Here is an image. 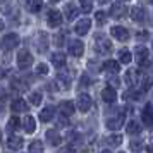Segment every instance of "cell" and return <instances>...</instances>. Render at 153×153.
I'll return each instance as SVG.
<instances>
[{
    "label": "cell",
    "instance_id": "cell-1",
    "mask_svg": "<svg viewBox=\"0 0 153 153\" xmlns=\"http://www.w3.org/2000/svg\"><path fill=\"white\" fill-rule=\"evenodd\" d=\"M33 64V55L29 53L28 50H21L19 53H17V65H19V69H28L29 65Z\"/></svg>",
    "mask_w": 153,
    "mask_h": 153
},
{
    "label": "cell",
    "instance_id": "cell-2",
    "mask_svg": "<svg viewBox=\"0 0 153 153\" xmlns=\"http://www.w3.org/2000/svg\"><path fill=\"white\" fill-rule=\"evenodd\" d=\"M97 52L98 53H110L112 52V43L107 40V38H103V36H98L97 38Z\"/></svg>",
    "mask_w": 153,
    "mask_h": 153
},
{
    "label": "cell",
    "instance_id": "cell-3",
    "mask_svg": "<svg viewBox=\"0 0 153 153\" xmlns=\"http://www.w3.org/2000/svg\"><path fill=\"white\" fill-rule=\"evenodd\" d=\"M76 103H77V108L81 112H88L91 108V97L86 95V93H81V95L77 97Z\"/></svg>",
    "mask_w": 153,
    "mask_h": 153
},
{
    "label": "cell",
    "instance_id": "cell-4",
    "mask_svg": "<svg viewBox=\"0 0 153 153\" xmlns=\"http://www.w3.org/2000/svg\"><path fill=\"white\" fill-rule=\"evenodd\" d=\"M136 62L139 65H150V57H148V50L145 47H138L136 48Z\"/></svg>",
    "mask_w": 153,
    "mask_h": 153
},
{
    "label": "cell",
    "instance_id": "cell-5",
    "mask_svg": "<svg viewBox=\"0 0 153 153\" xmlns=\"http://www.w3.org/2000/svg\"><path fill=\"white\" fill-rule=\"evenodd\" d=\"M110 33L115 40H119V42H126V40L129 38V31L126 28H122V26H114V28L110 29Z\"/></svg>",
    "mask_w": 153,
    "mask_h": 153
},
{
    "label": "cell",
    "instance_id": "cell-6",
    "mask_svg": "<svg viewBox=\"0 0 153 153\" xmlns=\"http://www.w3.org/2000/svg\"><path fill=\"white\" fill-rule=\"evenodd\" d=\"M17 45H19V36L16 35V33H9V35L4 36V47L7 50L16 48Z\"/></svg>",
    "mask_w": 153,
    "mask_h": 153
},
{
    "label": "cell",
    "instance_id": "cell-7",
    "mask_svg": "<svg viewBox=\"0 0 153 153\" xmlns=\"http://www.w3.org/2000/svg\"><path fill=\"white\" fill-rule=\"evenodd\" d=\"M47 19H48V26H52V28H57L62 24V14L59 10H50Z\"/></svg>",
    "mask_w": 153,
    "mask_h": 153
},
{
    "label": "cell",
    "instance_id": "cell-8",
    "mask_svg": "<svg viewBox=\"0 0 153 153\" xmlns=\"http://www.w3.org/2000/svg\"><path fill=\"white\" fill-rule=\"evenodd\" d=\"M126 12H127V7H126L122 2H115V4L112 5V9H110V16L112 17H115V19L122 17Z\"/></svg>",
    "mask_w": 153,
    "mask_h": 153
},
{
    "label": "cell",
    "instance_id": "cell-9",
    "mask_svg": "<svg viewBox=\"0 0 153 153\" xmlns=\"http://www.w3.org/2000/svg\"><path fill=\"white\" fill-rule=\"evenodd\" d=\"M139 81H141V74H139L138 69L127 71V74H126V83L129 84V86H136Z\"/></svg>",
    "mask_w": 153,
    "mask_h": 153
},
{
    "label": "cell",
    "instance_id": "cell-10",
    "mask_svg": "<svg viewBox=\"0 0 153 153\" xmlns=\"http://www.w3.org/2000/svg\"><path fill=\"white\" fill-rule=\"evenodd\" d=\"M91 28V21L90 19H81V21H77V24L74 26V31H76L77 35H86Z\"/></svg>",
    "mask_w": 153,
    "mask_h": 153
},
{
    "label": "cell",
    "instance_id": "cell-11",
    "mask_svg": "<svg viewBox=\"0 0 153 153\" xmlns=\"http://www.w3.org/2000/svg\"><path fill=\"white\" fill-rule=\"evenodd\" d=\"M47 141H48L52 146H57V145L62 143V138H60V134H59L57 129H48V131H47Z\"/></svg>",
    "mask_w": 153,
    "mask_h": 153
},
{
    "label": "cell",
    "instance_id": "cell-12",
    "mask_svg": "<svg viewBox=\"0 0 153 153\" xmlns=\"http://www.w3.org/2000/svg\"><path fill=\"white\" fill-rule=\"evenodd\" d=\"M122 124H124V115L122 114H117L115 117H112L107 120V127L108 129H120Z\"/></svg>",
    "mask_w": 153,
    "mask_h": 153
},
{
    "label": "cell",
    "instance_id": "cell-13",
    "mask_svg": "<svg viewBox=\"0 0 153 153\" xmlns=\"http://www.w3.org/2000/svg\"><path fill=\"white\" fill-rule=\"evenodd\" d=\"M83 52H84V45L81 42H71V45H69V53L72 57H81L83 55Z\"/></svg>",
    "mask_w": 153,
    "mask_h": 153
},
{
    "label": "cell",
    "instance_id": "cell-14",
    "mask_svg": "<svg viewBox=\"0 0 153 153\" xmlns=\"http://www.w3.org/2000/svg\"><path fill=\"white\" fill-rule=\"evenodd\" d=\"M102 100H103L105 103H114L117 100L115 90L114 88H103V91H102Z\"/></svg>",
    "mask_w": 153,
    "mask_h": 153
},
{
    "label": "cell",
    "instance_id": "cell-15",
    "mask_svg": "<svg viewBox=\"0 0 153 153\" xmlns=\"http://www.w3.org/2000/svg\"><path fill=\"white\" fill-rule=\"evenodd\" d=\"M141 120L145 122V126H148V127H153V110L150 105H146L145 110H143V114H141Z\"/></svg>",
    "mask_w": 153,
    "mask_h": 153
},
{
    "label": "cell",
    "instance_id": "cell-16",
    "mask_svg": "<svg viewBox=\"0 0 153 153\" xmlns=\"http://www.w3.org/2000/svg\"><path fill=\"white\" fill-rule=\"evenodd\" d=\"M7 146L10 150H21L22 146H24V139L21 136H10L7 139Z\"/></svg>",
    "mask_w": 153,
    "mask_h": 153
},
{
    "label": "cell",
    "instance_id": "cell-17",
    "mask_svg": "<svg viewBox=\"0 0 153 153\" xmlns=\"http://www.w3.org/2000/svg\"><path fill=\"white\" fill-rule=\"evenodd\" d=\"M59 110H60V114H62L64 117H69V115H72L74 114V103L72 102H62L60 103V107H59Z\"/></svg>",
    "mask_w": 153,
    "mask_h": 153
},
{
    "label": "cell",
    "instance_id": "cell-18",
    "mask_svg": "<svg viewBox=\"0 0 153 153\" xmlns=\"http://www.w3.org/2000/svg\"><path fill=\"white\" fill-rule=\"evenodd\" d=\"M22 127H24V131L28 132V134L35 132V129H36V122H35V119L31 117V115H26V117L22 119Z\"/></svg>",
    "mask_w": 153,
    "mask_h": 153
},
{
    "label": "cell",
    "instance_id": "cell-19",
    "mask_svg": "<svg viewBox=\"0 0 153 153\" xmlns=\"http://www.w3.org/2000/svg\"><path fill=\"white\" fill-rule=\"evenodd\" d=\"M53 114H55V108L53 107H45L42 112H40V120L42 122H50L53 119Z\"/></svg>",
    "mask_w": 153,
    "mask_h": 153
},
{
    "label": "cell",
    "instance_id": "cell-20",
    "mask_svg": "<svg viewBox=\"0 0 153 153\" xmlns=\"http://www.w3.org/2000/svg\"><path fill=\"white\" fill-rule=\"evenodd\" d=\"M131 19L136 21V22H143L145 21V10H143L141 7H138V5L132 7L131 9Z\"/></svg>",
    "mask_w": 153,
    "mask_h": 153
},
{
    "label": "cell",
    "instance_id": "cell-21",
    "mask_svg": "<svg viewBox=\"0 0 153 153\" xmlns=\"http://www.w3.org/2000/svg\"><path fill=\"white\" fill-rule=\"evenodd\" d=\"M64 12H65V17H67L69 21H72V19H76V17H77V14H79V9H77L76 5H72V4H67Z\"/></svg>",
    "mask_w": 153,
    "mask_h": 153
},
{
    "label": "cell",
    "instance_id": "cell-22",
    "mask_svg": "<svg viewBox=\"0 0 153 153\" xmlns=\"http://www.w3.org/2000/svg\"><path fill=\"white\" fill-rule=\"evenodd\" d=\"M12 110L14 112H26L28 110V103H26V100H22V98H17L12 102Z\"/></svg>",
    "mask_w": 153,
    "mask_h": 153
},
{
    "label": "cell",
    "instance_id": "cell-23",
    "mask_svg": "<svg viewBox=\"0 0 153 153\" xmlns=\"http://www.w3.org/2000/svg\"><path fill=\"white\" fill-rule=\"evenodd\" d=\"M52 64L55 65V67H62L64 64H65V55H64L62 52H57L52 55Z\"/></svg>",
    "mask_w": 153,
    "mask_h": 153
},
{
    "label": "cell",
    "instance_id": "cell-24",
    "mask_svg": "<svg viewBox=\"0 0 153 153\" xmlns=\"http://www.w3.org/2000/svg\"><path fill=\"white\" fill-rule=\"evenodd\" d=\"M119 69H120V65H119L117 60H107V62L103 64V71H108V72H119Z\"/></svg>",
    "mask_w": 153,
    "mask_h": 153
},
{
    "label": "cell",
    "instance_id": "cell-25",
    "mask_svg": "<svg viewBox=\"0 0 153 153\" xmlns=\"http://www.w3.org/2000/svg\"><path fill=\"white\" fill-rule=\"evenodd\" d=\"M29 153H43V143L40 139H35L29 145Z\"/></svg>",
    "mask_w": 153,
    "mask_h": 153
},
{
    "label": "cell",
    "instance_id": "cell-26",
    "mask_svg": "<svg viewBox=\"0 0 153 153\" xmlns=\"http://www.w3.org/2000/svg\"><path fill=\"white\" fill-rule=\"evenodd\" d=\"M57 81H59V83H62L64 90H65V88H69V84H71V77H69V74H67V72H59Z\"/></svg>",
    "mask_w": 153,
    "mask_h": 153
},
{
    "label": "cell",
    "instance_id": "cell-27",
    "mask_svg": "<svg viewBox=\"0 0 153 153\" xmlns=\"http://www.w3.org/2000/svg\"><path fill=\"white\" fill-rule=\"evenodd\" d=\"M26 5L31 12H38L42 9V0H26Z\"/></svg>",
    "mask_w": 153,
    "mask_h": 153
},
{
    "label": "cell",
    "instance_id": "cell-28",
    "mask_svg": "<svg viewBox=\"0 0 153 153\" xmlns=\"http://www.w3.org/2000/svg\"><path fill=\"white\" fill-rule=\"evenodd\" d=\"M120 143H122V136L120 134H110L107 138V145H110V146H119Z\"/></svg>",
    "mask_w": 153,
    "mask_h": 153
},
{
    "label": "cell",
    "instance_id": "cell-29",
    "mask_svg": "<svg viewBox=\"0 0 153 153\" xmlns=\"http://www.w3.org/2000/svg\"><path fill=\"white\" fill-rule=\"evenodd\" d=\"M119 60L122 64H129L132 60V55H131V52H127V50H122L120 53H119Z\"/></svg>",
    "mask_w": 153,
    "mask_h": 153
},
{
    "label": "cell",
    "instance_id": "cell-30",
    "mask_svg": "<svg viewBox=\"0 0 153 153\" xmlns=\"http://www.w3.org/2000/svg\"><path fill=\"white\" fill-rule=\"evenodd\" d=\"M19 124H21V122H19V119H17V117H12V119L7 122V131H9V132H14L16 129L19 127Z\"/></svg>",
    "mask_w": 153,
    "mask_h": 153
},
{
    "label": "cell",
    "instance_id": "cell-31",
    "mask_svg": "<svg viewBox=\"0 0 153 153\" xmlns=\"http://www.w3.org/2000/svg\"><path fill=\"white\" fill-rule=\"evenodd\" d=\"M139 131H141V127H139V124L136 120H131V122L127 124V132H129V134H138Z\"/></svg>",
    "mask_w": 153,
    "mask_h": 153
},
{
    "label": "cell",
    "instance_id": "cell-32",
    "mask_svg": "<svg viewBox=\"0 0 153 153\" xmlns=\"http://www.w3.org/2000/svg\"><path fill=\"white\" fill-rule=\"evenodd\" d=\"M79 4H81V10L83 12H91V9H93V2L91 0H79Z\"/></svg>",
    "mask_w": 153,
    "mask_h": 153
},
{
    "label": "cell",
    "instance_id": "cell-33",
    "mask_svg": "<svg viewBox=\"0 0 153 153\" xmlns=\"http://www.w3.org/2000/svg\"><path fill=\"white\" fill-rule=\"evenodd\" d=\"M29 102L33 105H40V102H42V93H40V91L31 93V95H29Z\"/></svg>",
    "mask_w": 153,
    "mask_h": 153
},
{
    "label": "cell",
    "instance_id": "cell-34",
    "mask_svg": "<svg viewBox=\"0 0 153 153\" xmlns=\"http://www.w3.org/2000/svg\"><path fill=\"white\" fill-rule=\"evenodd\" d=\"M36 74H42V76L48 74V65L47 64H38L36 65Z\"/></svg>",
    "mask_w": 153,
    "mask_h": 153
},
{
    "label": "cell",
    "instance_id": "cell-35",
    "mask_svg": "<svg viewBox=\"0 0 153 153\" xmlns=\"http://www.w3.org/2000/svg\"><path fill=\"white\" fill-rule=\"evenodd\" d=\"M131 150L132 152H141L143 150V145H141V141H138V139H134V141H131Z\"/></svg>",
    "mask_w": 153,
    "mask_h": 153
},
{
    "label": "cell",
    "instance_id": "cell-36",
    "mask_svg": "<svg viewBox=\"0 0 153 153\" xmlns=\"http://www.w3.org/2000/svg\"><path fill=\"white\" fill-rule=\"evenodd\" d=\"M152 84H153V79H152V77H145V79H143V84H141L143 91L150 90V88H152Z\"/></svg>",
    "mask_w": 153,
    "mask_h": 153
},
{
    "label": "cell",
    "instance_id": "cell-37",
    "mask_svg": "<svg viewBox=\"0 0 153 153\" xmlns=\"http://www.w3.org/2000/svg\"><path fill=\"white\" fill-rule=\"evenodd\" d=\"M10 2H12V0H4V2L0 4V10H2V12H5V14L10 12V7H9V4H10Z\"/></svg>",
    "mask_w": 153,
    "mask_h": 153
},
{
    "label": "cell",
    "instance_id": "cell-38",
    "mask_svg": "<svg viewBox=\"0 0 153 153\" xmlns=\"http://www.w3.org/2000/svg\"><path fill=\"white\" fill-rule=\"evenodd\" d=\"M105 17H107V16H105V12H102V10H100V12H97V14H95V19H97V22H98V24H103V22L107 21Z\"/></svg>",
    "mask_w": 153,
    "mask_h": 153
},
{
    "label": "cell",
    "instance_id": "cell-39",
    "mask_svg": "<svg viewBox=\"0 0 153 153\" xmlns=\"http://www.w3.org/2000/svg\"><path fill=\"white\" fill-rule=\"evenodd\" d=\"M53 43H55L57 47H60V45H62V43H64V35H62V33H57V35L53 36Z\"/></svg>",
    "mask_w": 153,
    "mask_h": 153
},
{
    "label": "cell",
    "instance_id": "cell-40",
    "mask_svg": "<svg viewBox=\"0 0 153 153\" xmlns=\"http://www.w3.org/2000/svg\"><path fill=\"white\" fill-rule=\"evenodd\" d=\"M59 153H74V150H72V146H62Z\"/></svg>",
    "mask_w": 153,
    "mask_h": 153
},
{
    "label": "cell",
    "instance_id": "cell-41",
    "mask_svg": "<svg viewBox=\"0 0 153 153\" xmlns=\"http://www.w3.org/2000/svg\"><path fill=\"white\" fill-rule=\"evenodd\" d=\"M84 84H90V77L86 74H83V77H81V86H84Z\"/></svg>",
    "mask_w": 153,
    "mask_h": 153
},
{
    "label": "cell",
    "instance_id": "cell-42",
    "mask_svg": "<svg viewBox=\"0 0 153 153\" xmlns=\"http://www.w3.org/2000/svg\"><path fill=\"white\" fill-rule=\"evenodd\" d=\"M138 38H139V40H141V38H143V40H145V38H146V31H143V35H141V33H139V35H138Z\"/></svg>",
    "mask_w": 153,
    "mask_h": 153
},
{
    "label": "cell",
    "instance_id": "cell-43",
    "mask_svg": "<svg viewBox=\"0 0 153 153\" xmlns=\"http://www.w3.org/2000/svg\"><path fill=\"white\" fill-rule=\"evenodd\" d=\"M146 150H148L150 153H153V145H148V146H146Z\"/></svg>",
    "mask_w": 153,
    "mask_h": 153
},
{
    "label": "cell",
    "instance_id": "cell-44",
    "mask_svg": "<svg viewBox=\"0 0 153 153\" xmlns=\"http://www.w3.org/2000/svg\"><path fill=\"white\" fill-rule=\"evenodd\" d=\"M4 28H5V24H4V21H2V19H0V31H2Z\"/></svg>",
    "mask_w": 153,
    "mask_h": 153
},
{
    "label": "cell",
    "instance_id": "cell-45",
    "mask_svg": "<svg viewBox=\"0 0 153 153\" xmlns=\"http://www.w3.org/2000/svg\"><path fill=\"white\" fill-rule=\"evenodd\" d=\"M98 2H100V4H108L110 0H98Z\"/></svg>",
    "mask_w": 153,
    "mask_h": 153
},
{
    "label": "cell",
    "instance_id": "cell-46",
    "mask_svg": "<svg viewBox=\"0 0 153 153\" xmlns=\"http://www.w3.org/2000/svg\"><path fill=\"white\" fill-rule=\"evenodd\" d=\"M2 77H4V69L0 67V79H2Z\"/></svg>",
    "mask_w": 153,
    "mask_h": 153
},
{
    "label": "cell",
    "instance_id": "cell-47",
    "mask_svg": "<svg viewBox=\"0 0 153 153\" xmlns=\"http://www.w3.org/2000/svg\"><path fill=\"white\" fill-rule=\"evenodd\" d=\"M102 153H112V152H108V150H103V152H102Z\"/></svg>",
    "mask_w": 153,
    "mask_h": 153
},
{
    "label": "cell",
    "instance_id": "cell-48",
    "mask_svg": "<svg viewBox=\"0 0 153 153\" xmlns=\"http://www.w3.org/2000/svg\"><path fill=\"white\" fill-rule=\"evenodd\" d=\"M50 2H60V0H50Z\"/></svg>",
    "mask_w": 153,
    "mask_h": 153
},
{
    "label": "cell",
    "instance_id": "cell-49",
    "mask_svg": "<svg viewBox=\"0 0 153 153\" xmlns=\"http://www.w3.org/2000/svg\"><path fill=\"white\" fill-rule=\"evenodd\" d=\"M0 141H2V131H0Z\"/></svg>",
    "mask_w": 153,
    "mask_h": 153
},
{
    "label": "cell",
    "instance_id": "cell-50",
    "mask_svg": "<svg viewBox=\"0 0 153 153\" xmlns=\"http://www.w3.org/2000/svg\"><path fill=\"white\" fill-rule=\"evenodd\" d=\"M148 2H150V4H152V5H153V0H148Z\"/></svg>",
    "mask_w": 153,
    "mask_h": 153
}]
</instances>
